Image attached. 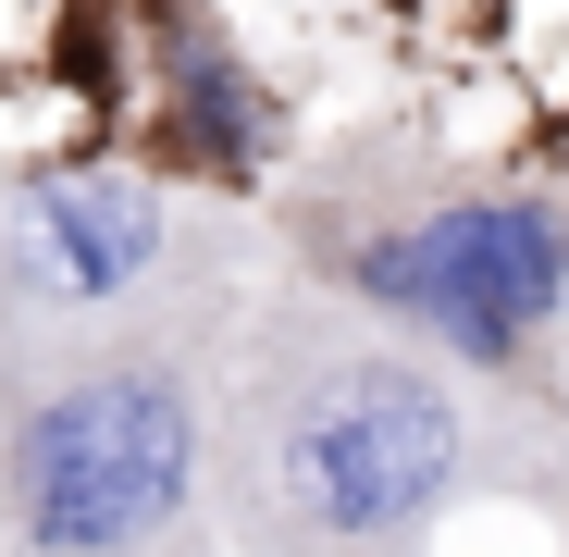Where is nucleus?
<instances>
[{"instance_id": "f257e3e1", "label": "nucleus", "mask_w": 569, "mask_h": 557, "mask_svg": "<svg viewBox=\"0 0 569 557\" xmlns=\"http://www.w3.org/2000/svg\"><path fill=\"white\" fill-rule=\"evenodd\" d=\"M470 508H569V409L260 260L211 347L223 557H433Z\"/></svg>"}, {"instance_id": "f03ea898", "label": "nucleus", "mask_w": 569, "mask_h": 557, "mask_svg": "<svg viewBox=\"0 0 569 557\" xmlns=\"http://www.w3.org/2000/svg\"><path fill=\"white\" fill-rule=\"evenodd\" d=\"M260 260L385 310L508 397L569 409V186L433 137H322L260 186Z\"/></svg>"}, {"instance_id": "7ed1b4c3", "label": "nucleus", "mask_w": 569, "mask_h": 557, "mask_svg": "<svg viewBox=\"0 0 569 557\" xmlns=\"http://www.w3.org/2000/svg\"><path fill=\"white\" fill-rule=\"evenodd\" d=\"M211 347L223 335L0 359V557H223Z\"/></svg>"}, {"instance_id": "20e7f679", "label": "nucleus", "mask_w": 569, "mask_h": 557, "mask_svg": "<svg viewBox=\"0 0 569 557\" xmlns=\"http://www.w3.org/2000/svg\"><path fill=\"white\" fill-rule=\"evenodd\" d=\"M260 286V211L137 149H62L0 173V359L223 335Z\"/></svg>"}, {"instance_id": "39448f33", "label": "nucleus", "mask_w": 569, "mask_h": 557, "mask_svg": "<svg viewBox=\"0 0 569 557\" xmlns=\"http://www.w3.org/2000/svg\"><path fill=\"white\" fill-rule=\"evenodd\" d=\"M149 74H137V161H161V173H186V186H223V199H260V186L284 173V100L260 87V62L211 26V13H173V26H149V50H137Z\"/></svg>"}]
</instances>
